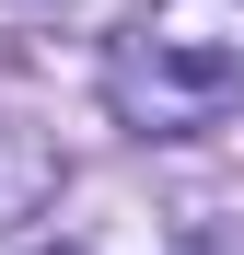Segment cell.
<instances>
[{
    "label": "cell",
    "mask_w": 244,
    "mask_h": 255,
    "mask_svg": "<svg viewBox=\"0 0 244 255\" xmlns=\"http://www.w3.org/2000/svg\"><path fill=\"white\" fill-rule=\"evenodd\" d=\"M116 105L140 128H210L244 105V0H140L116 35Z\"/></svg>",
    "instance_id": "obj_1"
},
{
    "label": "cell",
    "mask_w": 244,
    "mask_h": 255,
    "mask_svg": "<svg viewBox=\"0 0 244 255\" xmlns=\"http://www.w3.org/2000/svg\"><path fill=\"white\" fill-rule=\"evenodd\" d=\"M35 255H70V244H35Z\"/></svg>",
    "instance_id": "obj_2"
}]
</instances>
